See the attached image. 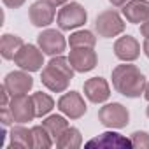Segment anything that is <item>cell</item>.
<instances>
[{
    "instance_id": "6da1fadb",
    "label": "cell",
    "mask_w": 149,
    "mask_h": 149,
    "mask_svg": "<svg viewBox=\"0 0 149 149\" xmlns=\"http://www.w3.org/2000/svg\"><path fill=\"white\" fill-rule=\"evenodd\" d=\"M146 84V76L137 65H132L130 61L112 68V86L119 95L126 98H139L144 93Z\"/></svg>"
},
{
    "instance_id": "7a4b0ae2",
    "label": "cell",
    "mask_w": 149,
    "mask_h": 149,
    "mask_svg": "<svg viewBox=\"0 0 149 149\" xmlns=\"http://www.w3.org/2000/svg\"><path fill=\"white\" fill-rule=\"evenodd\" d=\"M74 72L76 70L70 65L68 58L58 54V56H53L51 61L44 67L40 81L47 90H51L54 93H61V91H67V88L74 77Z\"/></svg>"
},
{
    "instance_id": "3957f363",
    "label": "cell",
    "mask_w": 149,
    "mask_h": 149,
    "mask_svg": "<svg viewBox=\"0 0 149 149\" xmlns=\"http://www.w3.org/2000/svg\"><path fill=\"white\" fill-rule=\"evenodd\" d=\"M88 19V13L86 9L77 4V2H67L60 11H58V26L60 30H65V32H70L74 28H79L86 23Z\"/></svg>"
},
{
    "instance_id": "277c9868",
    "label": "cell",
    "mask_w": 149,
    "mask_h": 149,
    "mask_svg": "<svg viewBox=\"0 0 149 149\" xmlns=\"http://www.w3.org/2000/svg\"><path fill=\"white\" fill-rule=\"evenodd\" d=\"M95 30L100 37L104 39H112V37H118L125 32V21L123 18L119 16L118 11L114 9H107V11H102L97 19H95Z\"/></svg>"
},
{
    "instance_id": "5b68a950",
    "label": "cell",
    "mask_w": 149,
    "mask_h": 149,
    "mask_svg": "<svg viewBox=\"0 0 149 149\" xmlns=\"http://www.w3.org/2000/svg\"><path fill=\"white\" fill-rule=\"evenodd\" d=\"M98 121L107 128H125L130 123V112L123 104H105L98 111Z\"/></svg>"
},
{
    "instance_id": "8992f818",
    "label": "cell",
    "mask_w": 149,
    "mask_h": 149,
    "mask_svg": "<svg viewBox=\"0 0 149 149\" xmlns=\"http://www.w3.org/2000/svg\"><path fill=\"white\" fill-rule=\"evenodd\" d=\"M14 63L26 72H37L42 68L44 65V53L40 47L33 46V44H23V47L18 51Z\"/></svg>"
},
{
    "instance_id": "52a82bcc",
    "label": "cell",
    "mask_w": 149,
    "mask_h": 149,
    "mask_svg": "<svg viewBox=\"0 0 149 149\" xmlns=\"http://www.w3.org/2000/svg\"><path fill=\"white\" fill-rule=\"evenodd\" d=\"M56 6L51 2V0H37L33 2L28 9V18L30 23L37 28H44L49 26L54 21V14H56Z\"/></svg>"
},
{
    "instance_id": "ba28073f",
    "label": "cell",
    "mask_w": 149,
    "mask_h": 149,
    "mask_svg": "<svg viewBox=\"0 0 149 149\" xmlns=\"http://www.w3.org/2000/svg\"><path fill=\"white\" fill-rule=\"evenodd\" d=\"M37 44L42 49V53L44 54H49V56H58L67 47L65 37L61 35V32H58L54 28H47V30L40 32L37 35Z\"/></svg>"
},
{
    "instance_id": "9c48e42d",
    "label": "cell",
    "mask_w": 149,
    "mask_h": 149,
    "mask_svg": "<svg viewBox=\"0 0 149 149\" xmlns=\"http://www.w3.org/2000/svg\"><path fill=\"white\" fill-rule=\"evenodd\" d=\"M58 109L61 114H65L70 119H79L86 114V102L81 97V93L77 91H70V93H63L58 100Z\"/></svg>"
},
{
    "instance_id": "30bf717a",
    "label": "cell",
    "mask_w": 149,
    "mask_h": 149,
    "mask_svg": "<svg viewBox=\"0 0 149 149\" xmlns=\"http://www.w3.org/2000/svg\"><path fill=\"white\" fill-rule=\"evenodd\" d=\"M9 109L13 112L14 123H28L33 121V118H37L35 114V107H33V100L32 97L25 95H14L9 102Z\"/></svg>"
},
{
    "instance_id": "8fae6325",
    "label": "cell",
    "mask_w": 149,
    "mask_h": 149,
    "mask_svg": "<svg viewBox=\"0 0 149 149\" xmlns=\"http://www.w3.org/2000/svg\"><path fill=\"white\" fill-rule=\"evenodd\" d=\"M68 61L74 67L76 72H90L97 67V53L93 51V47H72L70 54H68Z\"/></svg>"
},
{
    "instance_id": "7c38bea8",
    "label": "cell",
    "mask_w": 149,
    "mask_h": 149,
    "mask_svg": "<svg viewBox=\"0 0 149 149\" xmlns=\"http://www.w3.org/2000/svg\"><path fill=\"white\" fill-rule=\"evenodd\" d=\"M4 86L9 90V93L14 95H25L32 90L33 86V79L26 70H18V72H9L6 79H4Z\"/></svg>"
},
{
    "instance_id": "4fadbf2b",
    "label": "cell",
    "mask_w": 149,
    "mask_h": 149,
    "mask_svg": "<svg viewBox=\"0 0 149 149\" xmlns=\"http://www.w3.org/2000/svg\"><path fill=\"white\" fill-rule=\"evenodd\" d=\"M83 90H84V97L91 104H104L111 97L109 83L104 77H91V79H88L84 83Z\"/></svg>"
},
{
    "instance_id": "5bb4252c",
    "label": "cell",
    "mask_w": 149,
    "mask_h": 149,
    "mask_svg": "<svg viewBox=\"0 0 149 149\" xmlns=\"http://www.w3.org/2000/svg\"><path fill=\"white\" fill-rule=\"evenodd\" d=\"M114 54L121 61H135L140 54V44L132 35H123L114 42Z\"/></svg>"
},
{
    "instance_id": "9a60e30c",
    "label": "cell",
    "mask_w": 149,
    "mask_h": 149,
    "mask_svg": "<svg viewBox=\"0 0 149 149\" xmlns=\"http://www.w3.org/2000/svg\"><path fill=\"white\" fill-rule=\"evenodd\" d=\"M121 13L130 23H144L149 18V0H130L121 7Z\"/></svg>"
},
{
    "instance_id": "2e32d148",
    "label": "cell",
    "mask_w": 149,
    "mask_h": 149,
    "mask_svg": "<svg viewBox=\"0 0 149 149\" xmlns=\"http://www.w3.org/2000/svg\"><path fill=\"white\" fill-rule=\"evenodd\" d=\"M88 147H133L132 140L116 132H104L98 137L86 142Z\"/></svg>"
},
{
    "instance_id": "e0dca14e",
    "label": "cell",
    "mask_w": 149,
    "mask_h": 149,
    "mask_svg": "<svg viewBox=\"0 0 149 149\" xmlns=\"http://www.w3.org/2000/svg\"><path fill=\"white\" fill-rule=\"evenodd\" d=\"M9 137H11V144H9L11 149H14V147H19V149L33 147V132H32V128L28 130V128L21 126V123L11 128Z\"/></svg>"
},
{
    "instance_id": "ac0fdd59",
    "label": "cell",
    "mask_w": 149,
    "mask_h": 149,
    "mask_svg": "<svg viewBox=\"0 0 149 149\" xmlns=\"http://www.w3.org/2000/svg\"><path fill=\"white\" fill-rule=\"evenodd\" d=\"M21 47H23V40L18 35L4 33L2 39H0V54H2L4 60H14Z\"/></svg>"
},
{
    "instance_id": "d6986e66",
    "label": "cell",
    "mask_w": 149,
    "mask_h": 149,
    "mask_svg": "<svg viewBox=\"0 0 149 149\" xmlns=\"http://www.w3.org/2000/svg\"><path fill=\"white\" fill-rule=\"evenodd\" d=\"M42 125L46 126V130H47V132H49V135L53 137L54 144H56V140L63 135V132L68 128V121H67L63 116H60V114L47 116V118L42 121Z\"/></svg>"
},
{
    "instance_id": "ffe728a7",
    "label": "cell",
    "mask_w": 149,
    "mask_h": 149,
    "mask_svg": "<svg viewBox=\"0 0 149 149\" xmlns=\"http://www.w3.org/2000/svg\"><path fill=\"white\" fill-rule=\"evenodd\" d=\"M81 144H83L81 132L74 126H68L63 132V135L56 140V147H60V149H77V147H81Z\"/></svg>"
},
{
    "instance_id": "44dd1931",
    "label": "cell",
    "mask_w": 149,
    "mask_h": 149,
    "mask_svg": "<svg viewBox=\"0 0 149 149\" xmlns=\"http://www.w3.org/2000/svg\"><path fill=\"white\" fill-rule=\"evenodd\" d=\"M32 100H33V107H35V114L37 118H42V116H47L53 107H54V100L47 95V93H42V91H35L32 95Z\"/></svg>"
},
{
    "instance_id": "7402d4cb",
    "label": "cell",
    "mask_w": 149,
    "mask_h": 149,
    "mask_svg": "<svg viewBox=\"0 0 149 149\" xmlns=\"http://www.w3.org/2000/svg\"><path fill=\"white\" fill-rule=\"evenodd\" d=\"M68 44H70V47H95L97 37L90 30H77L70 35Z\"/></svg>"
},
{
    "instance_id": "603a6c76",
    "label": "cell",
    "mask_w": 149,
    "mask_h": 149,
    "mask_svg": "<svg viewBox=\"0 0 149 149\" xmlns=\"http://www.w3.org/2000/svg\"><path fill=\"white\" fill-rule=\"evenodd\" d=\"M32 132H33V147H37V149H47V147H51L54 144L53 137L49 135V132L46 130L44 125L33 126Z\"/></svg>"
},
{
    "instance_id": "cb8c5ba5",
    "label": "cell",
    "mask_w": 149,
    "mask_h": 149,
    "mask_svg": "<svg viewBox=\"0 0 149 149\" xmlns=\"http://www.w3.org/2000/svg\"><path fill=\"white\" fill-rule=\"evenodd\" d=\"M130 140L135 149H149V133L147 132H133Z\"/></svg>"
},
{
    "instance_id": "d4e9b609",
    "label": "cell",
    "mask_w": 149,
    "mask_h": 149,
    "mask_svg": "<svg viewBox=\"0 0 149 149\" xmlns=\"http://www.w3.org/2000/svg\"><path fill=\"white\" fill-rule=\"evenodd\" d=\"M0 121H2V126H9L14 123V118H13V112L9 107H2L0 109Z\"/></svg>"
},
{
    "instance_id": "484cf974",
    "label": "cell",
    "mask_w": 149,
    "mask_h": 149,
    "mask_svg": "<svg viewBox=\"0 0 149 149\" xmlns=\"http://www.w3.org/2000/svg\"><path fill=\"white\" fill-rule=\"evenodd\" d=\"M0 98H2V104H0V107H9V102L13 98V95L9 93V90L2 84V88H0Z\"/></svg>"
},
{
    "instance_id": "4316f807",
    "label": "cell",
    "mask_w": 149,
    "mask_h": 149,
    "mask_svg": "<svg viewBox=\"0 0 149 149\" xmlns=\"http://www.w3.org/2000/svg\"><path fill=\"white\" fill-rule=\"evenodd\" d=\"M4 2V6L6 7H9V9H18V7H21L26 0H2Z\"/></svg>"
},
{
    "instance_id": "83f0119b",
    "label": "cell",
    "mask_w": 149,
    "mask_h": 149,
    "mask_svg": "<svg viewBox=\"0 0 149 149\" xmlns=\"http://www.w3.org/2000/svg\"><path fill=\"white\" fill-rule=\"evenodd\" d=\"M140 33H142L146 39H149V18H147L144 23H140Z\"/></svg>"
},
{
    "instance_id": "f1b7e54d",
    "label": "cell",
    "mask_w": 149,
    "mask_h": 149,
    "mask_svg": "<svg viewBox=\"0 0 149 149\" xmlns=\"http://www.w3.org/2000/svg\"><path fill=\"white\" fill-rule=\"evenodd\" d=\"M109 2H111L114 7H123L126 2H130V0H109Z\"/></svg>"
},
{
    "instance_id": "f546056e",
    "label": "cell",
    "mask_w": 149,
    "mask_h": 149,
    "mask_svg": "<svg viewBox=\"0 0 149 149\" xmlns=\"http://www.w3.org/2000/svg\"><path fill=\"white\" fill-rule=\"evenodd\" d=\"M142 49H144V54L149 58V39H146V40H144V44H142Z\"/></svg>"
},
{
    "instance_id": "4dcf8cb0",
    "label": "cell",
    "mask_w": 149,
    "mask_h": 149,
    "mask_svg": "<svg viewBox=\"0 0 149 149\" xmlns=\"http://www.w3.org/2000/svg\"><path fill=\"white\" fill-rule=\"evenodd\" d=\"M51 2H53L54 6H65V4L68 2V0H51Z\"/></svg>"
},
{
    "instance_id": "1f68e13d",
    "label": "cell",
    "mask_w": 149,
    "mask_h": 149,
    "mask_svg": "<svg viewBox=\"0 0 149 149\" xmlns=\"http://www.w3.org/2000/svg\"><path fill=\"white\" fill-rule=\"evenodd\" d=\"M144 98H146V100L149 102V83L146 84V90H144Z\"/></svg>"
},
{
    "instance_id": "d6a6232c",
    "label": "cell",
    "mask_w": 149,
    "mask_h": 149,
    "mask_svg": "<svg viewBox=\"0 0 149 149\" xmlns=\"http://www.w3.org/2000/svg\"><path fill=\"white\" fill-rule=\"evenodd\" d=\"M146 114H147V118H149V105H147V109H146Z\"/></svg>"
}]
</instances>
